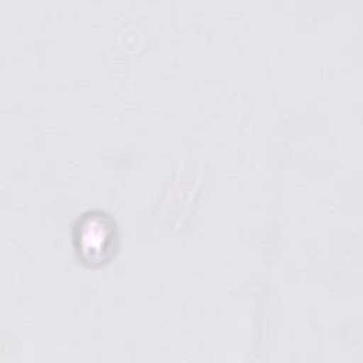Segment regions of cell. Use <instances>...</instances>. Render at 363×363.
Wrapping results in <instances>:
<instances>
[{"label":"cell","mask_w":363,"mask_h":363,"mask_svg":"<svg viewBox=\"0 0 363 363\" xmlns=\"http://www.w3.org/2000/svg\"><path fill=\"white\" fill-rule=\"evenodd\" d=\"M115 240V225L112 220L102 213L84 216L75 227L77 250L88 262L105 261L112 254Z\"/></svg>","instance_id":"1"}]
</instances>
